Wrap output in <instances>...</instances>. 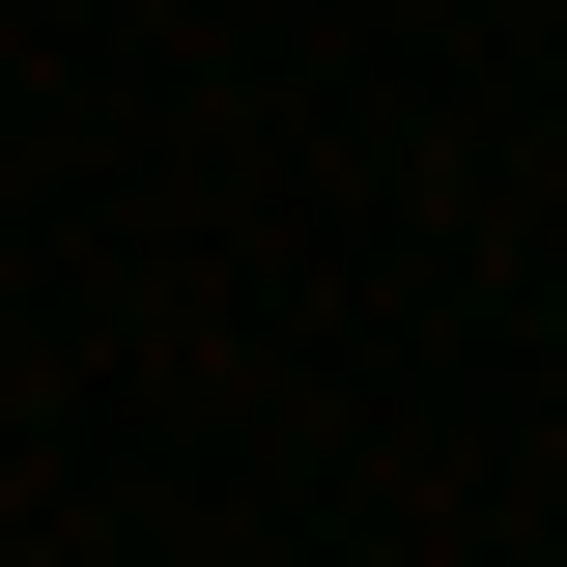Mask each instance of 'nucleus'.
I'll list each match as a JSON object with an SVG mask.
<instances>
[]
</instances>
